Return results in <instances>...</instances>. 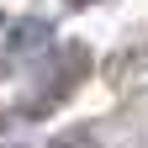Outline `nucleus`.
Masks as SVG:
<instances>
[{"label":"nucleus","mask_w":148,"mask_h":148,"mask_svg":"<svg viewBox=\"0 0 148 148\" xmlns=\"http://www.w3.org/2000/svg\"><path fill=\"white\" fill-rule=\"evenodd\" d=\"M48 37H53V27H48V21H16V27H11L5 64H11V69H16V64H27L32 53H42V48H48Z\"/></svg>","instance_id":"obj_1"},{"label":"nucleus","mask_w":148,"mask_h":148,"mask_svg":"<svg viewBox=\"0 0 148 148\" xmlns=\"http://www.w3.org/2000/svg\"><path fill=\"white\" fill-rule=\"evenodd\" d=\"M48 148H90L85 138H58V143H48Z\"/></svg>","instance_id":"obj_2"}]
</instances>
